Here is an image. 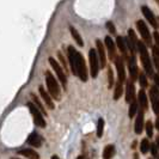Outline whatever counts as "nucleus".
I'll return each mask as SVG.
<instances>
[{
  "label": "nucleus",
  "mask_w": 159,
  "mask_h": 159,
  "mask_svg": "<svg viewBox=\"0 0 159 159\" xmlns=\"http://www.w3.org/2000/svg\"><path fill=\"white\" fill-rule=\"evenodd\" d=\"M106 29L109 30V32H110L111 35H115L116 34V28L111 22H108V23H106Z\"/></svg>",
  "instance_id": "obj_34"
},
{
  "label": "nucleus",
  "mask_w": 159,
  "mask_h": 159,
  "mask_svg": "<svg viewBox=\"0 0 159 159\" xmlns=\"http://www.w3.org/2000/svg\"><path fill=\"white\" fill-rule=\"evenodd\" d=\"M128 70H129V74H131V79L133 81L136 80V78H139V68L136 65L135 55H132L131 58H128Z\"/></svg>",
  "instance_id": "obj_10"
},
{
  "label": "nucleus",
  "mask_w": 159,
  "mask_h": 159,
  "mask_svg": "<svg viewBox=\"0 0 159 159\" xmlns=\"http://www.w3.org/2000/svg\"><path fill=\"white\" fill-rule=\"evenodd\" d=\"M158 22H159V18H158Z\"/></svg>",
  "instance_id": "obj_45"
},
{
  "label": "nucleus",
  "mask_w": 159,
  "mask_h": 159,
  "mask_svg": "<svg viewBox=\"0 0 159 159\" xmlns=\"http://www.w3.org/2000/svg\"><path fill=\"white\" fill-rule=\"evenodd\" d=\"M150 98L152 102L153 111L159 115V88L157 86H152L150 88Z\"/></svg>",
  "instance_id": "obj_9"
},
{
  "label": "nucleus",
  "mask_w": 159,
  "mask_h": 159,
  "mask_svg": "<svg viewBox=\"0 0 159 159\" xmlns=\"http://www.w3.org/2000/svg\"><path fill=\"white\" fill-rule=\"evenodd\" d=\"M75 54L77 50L74 49V47L70 45L68 47V62H70V66H71V71L74 75H78L77 73V58H75Z\"/></svg>",
  "instance_id": "obj_13"
},
{
  "label": "nucleus",
  "mask_w": 159,
  "mask_h": 159,
  "mask_svg": "<svg viewBox=\"0 0 159 159\" xmlns=\"http://www.w3.org/2000/svg\"><path fill=\"white\" fill-rule=\"evenodd\" d=\"M152 56H153V63L159 72V48L157 45H152Z\"/></svg>",
  "instance_id": "obj_25"
},
{
  "label": "nucleus",
  "mask_w": 159,
  "mask_h": 159,
  "mask_svg": "<svg viewBox=\"0 0 159 159\" xmlns=\"http://www.w3.org/2000/svg\"><path fill=\"white\" fill-rule=\"evenodd\" d=\"M142 128H144V109L139 110L138 113V117L135 120V133L141 134Z\"/></svg>",
  "instance_id": "obj_18"
},
{
  "label": "nucleus",
  "mask_w": 159,
  "mask_h": 159,
  "mask_svg": "<svg viewBox=\"0 0 159 159\" xmlns=\"http://www.w3.org/2000/svg\"><path fill=\"white\" fill-rule=\"evenodd\" d=\"M136 113H139V111H138V102H136V99H135V101H133L132 103H131L128 115H129V117H131V118H133V117H134V115H135Z\"/></svg>",
  "instance_id": "obj_28"
},
{
  "label": "nucleus",
  "mask_w": 159,
  "mask_h": 159,
  "mask_svg": "<svg viewBox=\"0 0 159 159\" xmlns=\"http://www.w3.org/2000/svg\"><path fill=\"white\" fill-rule=\"evenodd\" d=\"M158 159H159V157H158Z\"/></svg>",
  "instance_id": "obj_46"
},
{
  "label": "nucleus",
  "mask_w": 159,
  "mask_h": 159,
  "mask_svg": "<svg viewBox=\"0 0 159 159\" xmlns=\"http://www.w3.org/2000/svg\"><path fill=\"white\" fill-rule=\"evenodd\" d=\"M52 159H60V158H59L58 156H53V158H52Z\"/></svg>",
  "instance_id": "obj_41"
},
{
  "label": "nucleus",
  "mask_w": 159,
  "mask_h": 159,
  "mask_svg": "<svg viewBox=\"0 0 159 159\" xmlns=\"http://www.w3.org/2000/svg\"><path fill=\"white\" fill-rule=\"evenodd\" d=\"M48 60H49V63H50L52 68H53L54 71H55V73H56L58 79L60 80L63 90H67V78H66V73L63 72V70L61 68V66L59 65V62L56 61L54 58H49Z\"/></svg>",
  "instance_id": "obj_5"
},
{
  "label": "nucleus",
  "mask_w": 159,
  "mask_h": 159,
  "mask_svg": "<svg viewBox=\"0 0 159 159\" xmlns=\"http://www.w3.org/2000/svg\"><path fill=\"white\" fill-rule=\"evenodd\" d=\"M135 101V85L132 79L127 81V88H126V102L132 103Z\"/></svg>",
  "instance_id": "obj_15"
},
{
  "label": "nucleus",
  "mask_w": 159,
  "mask_h": 159,
  "mask_svg": "<svg viewBox=\"0 0 159 159\" xmlns=\"http://www.w3.org/2000/svg\"><path fill=\"white\" fill-rule=\"evenodd\" d=\"M136 28H138L145 44L146 45H152V36H151V32L147 25H146V23L144 20H138L136 22Z\"/></svg>",
  "instance_id": "obj_8"
},
{
  "label": "nucleus",
  "mask_w": 159,
  "mask_h": 159,
  "mask_svg": "<svg viewBox=\"0 0 159 159\" xmlns=\"http://www.w3.org/2000/svg\"><path fill=\"white\" fill-rule=\"evenodd\" d=\"M70 31H71V35L73 36V38H74V41L78 43L79 47H84V42H83V38H81V36L80 34L78 32V30L75 29L74 27H70Z\"/></svg>",
  "instance_id": "obj_23"
},
{
  "label": "nucleus",
  "mask_w": 159,
  "mask_h": 159,
  "mask_svg": "<svg viewBox=\"0 0 159 159\" xmlns=\"http://www.w3.org/2000/svg\"><path fill=\"white\" fill-rule=\"evenodd\" d=\"M77 159H84V157H83V156H79V157H78Z\"/></svg>",
  "instance_id": "obj_42"
},
{
  "label": "nucleus",
  "mask_w": 159,
  "mask_h": 159,
  "mask_svg": "<svg viewBox=\"0 0 159 159\" xmlns=\"http://www.w3.org/2000/svg\"><path fill=\"white\" fill-rule=\"evenodd\" d=\"M116 63V70H117V77H118V81L123 83L126 80V71H124V62L123 59L121 56H116L115 61Z\"/></svg>",
  "instance_id": "obj_11"
},
{
  "label": "nucleus",
  "mask_w": 159,
  "mask_h": 159,
  "mask_svg": "<svg viewBox=\"0 0 159 159\" xmlns=\"http://www.w3.org/2000/svg\"><path fill=\"white\" fill-rule=\"evenodd\" d=\"M103 131H104V120H103V118H99L97 122V136L98 138H102Z\"/></svg>",
  "instance_id": "obj_30"
},
{
  "label": "nucleus",
  "mask_w": 159,
  "mask_h": 159,
  "mask_svg": "<svg viewBox=\"0 0 159 159\" xmlns=\"http://www.w3.org/2000/svg\"><path fill=\"white\" fill-rule=\"evenodd\" d=\"M157 1H158V2H159V0H157Z\"/></svg>",
  "instance_id": "obj_44"
},
{
  "label": "nucleus",
  "mask_w": 159,
  "mask_h": 159,
  "mask_svg": "<svg viewBox=\"0 0 159 159\" xmlns=\"http://www.w3.org/2000/svg\"><path fill=\"white\" fill-rule=\"evenodd\" d=\"M138 99H139V104L141 105V109L146 110L147 106H148V102H147V96L144 91V88L139 91V95H138Z\"/></svg>",
  "instance_id": "obj_22"
},
{
  "label": "nucleus",
  "mask_w": 159,
  "mask_h": 159,
  "mask_svg": "<svg viewBox=\"0 0 159 159\" xmlns=\"http://www.w3.org/2000/svg\"><path fill=\"white\" fill-rule=\"evenodd\" d=\"M108 79H109V84H108V86H109V88H113V86H114V74H113V70L109 67L108 68Z\"/></svg>",
  "instance_id": "obj_32"
},
{
  "label": "nucleus",
  "mask_w": 159,
  "mask_h": 159,
  "mask_svg": "<svg viewBox=\"0 0 159 159\" xmlns=\"http://www.w3.org/2000/svg\"><path fill=\"white\" fill-rule=\"evenodd\" d=\"M104 42H105L106 50H108V54H109V59H110L111 61H115L116 56H117L115 54V42L111 40L110 36H105Z\"/></svg>",
  "instance_id": "obj_16"
},
{
  "label": "nucleus",
  "mask_w": 159,
  "mask_h": 159,
  "mask_svg": "<svg viewBox=\"0 0 159 159\" xmlns=\"http://www.w3.org/2000/svg\"><path fill=\"white\" fill-rule=\"evenodd\" d=\"M38 90H40V95H41L42 99L44 101V103L47 104V106H48L49 109H52V110H53L54 108H55V105H54V103H53L52 96H50V95H48V92L44 90L43 86H40V88H38Z\"/></svg>",
  "instance_id": "obj_17"
},
{
  "label": "nucleus",
  "mask_w": 159,
  "mask_h": 159,
  "mask_svg": "<svg viewBox=\"0 0 159 159\" xmlns=\"http://www.w3.org/2000/svg\"><path fill=\"white\" fill-rule=\"evenodd\" d=\"M116 44H117L120 52L123 54L124 58H126V56H127V42H126L124 37H122V36H117V37H116Z\"/></svg>",
  "instance_id": "obj_21"
},
{
  "label": "nucleus",
  "mask_w": 159,
  "mask_h": 159,
  "mask_svg": "<svg viewBox=\"0 0 159 159\" xmlns=\"http://www.w3.org/2000/svg\"><path fill=\"white\" fill-rule=\"evenodd\" d=\"M124 40H126V42H127V47H128L129 52L132 53V55H135L136 52H139V50H138L139 40H138V37H136V35H135V32H134L133 29H129V30H128V37H124Z\"/></svg>",
  "instance_id": "obj_7"
},
{
  "label": "nucleus",
  "mask_w": 159,
  "mask_h": 159,
  "mask_svg": "<svg viewBox=\"0 0 159 159\" xmlns=\"http://www.w3.org/2000/svg\"><path fill=\"white\" fill-rule=\"evenodd\" d=\"M31 98H32V101H34V103H35V105L41 110V113L43 114V115H47V111L44 110V108H43V105H42V103L40 102V99H38V97L36 96L35 93H31Z\"/></svg>",
  "instance_id": "obj_27"
},
{
  "label": "nucleus",
  "mask_w": 159,
  "mask_h": 159,
  "mask_svg": "<svg viewBox=\"0 0 159 159\" xmlns=\"http://www.w3.org/2000/svg\"><path fill=\"white\" fill-rule=\"evenodd\" d=\"M153 79H154V83H156V86L159 88V73H156L153 75Z\"/></svg>",
  "instance_id": "obj_38"
},
{
  "label": "nucleus",
  "mask_w": 159,
  "mask_h": 159,
  "mask_svg": "<svg viewBox=\"0 0 159 159\" xmlns=\"http://www.w3.org/2000/svg\"><path fill=\"white\" fill-rule=\"evenodd\" d=\"M123 93V86H122V83L121 81H117L115 85V91H114V99L117 101L120 99V97L122 96Z\"/></svg>",
  "instance_id": "obj_26"
},
{
  "label": "nucleus",
  "mask_w": 159,
  "mask_h": 159,
  "mask_svg": "<svg viewBox=\"0 0 159 159\" xmlns=\"http://www.w3.org/2000/svg\"><path fill=\"white\" fill-rule=\"evenodd\" d=\"M88 60H90V73L92 78H97L99 67H101V61L98 56L97 49H90L88 52Z\"/></svg>",
  "instance_id": "obj_3"
},
{
  "label": "nucleus",
  "mask_w": 159,
  "mask_h": 159,
  "mask_svg": "<svg viewBox=\"0 0 159 159\" xmlns=\"http://www.w3.org/2000/svg\"><path fill=\"white\" fill-rule=\"evenodd\" d=\"M28 144L34 147H40L42 145V138L37 133H31L28 138Z\"/></svg>",
  "instance_id": "obj_19"
},
{
  "label": "nucleus",
  "mask_w": 159,
  "mask_h": 159,
  "mask_svg": "<svg viewBox=\"0 0 159 159\" xmlns=\"http://www.w3.org/2000/svg\"><path fill=\"white\" fill-rule=\"evenodd\" d=\"M156 128H157V129L159 131V117L157 118V120H156Z\"/></svg>",
  "instance_id": "obj_39"
},
{
  "label": "nucleus",
  "mask_w": 159,
  "mask_h": 159,
  "mask_svg": "<svg viewBox=\"0 0 159 159\" xmlns=\"http://www.w3.org/2000/svg\"><path fill=\"white\" fill-rule=\"evenodd\" d=\"M141 12H142V15L145 16V18L147 19V22H148L154 29H157V28L159 27V24L157 23V18L153 15V12L150 10V7H147V6H141Z\"/></svg>",
  "instance_id": "obj_12"
},
{
  "label": "nucleus",
  "mask_w": 159,
  "mask_h": 159,
  "mask_svg": "<svg viewBox=\"0 0 159 159\" xmlns=\"http://www.w3.org/2000/svg\"><path fill=\"white\" fill-rule=\"evenodd\" d=\"M27 105L28 108H29V110H30L32 117H34V121H35L36 126H38V127H41V128H44V127H45V121H44L43 114L41 113V110H40L32 102H28Z\"/></svg>",
  "instance_id": "obj_6"
},
{
  "label": "nucleus",
  "mask_w": 159,
  "mask_h": 159,
  "mask_svg": "<svg viewBox=\"0 0 159 159\" xmlns=\"http://www.w3.org/2000/svg\"><path fill=\"white\" fill-rule=\"evenodd\" d=\"M148 150H151V146H150V142H148V139H144L140 144V151H141V153H147Z\"/></svg>",
  "instance_id": "obj_29"
},
{
  "label": "nucleus",
  "mask_w": 159,
  "mask_h": 159,
  "mask_svg": "<svg viewBox=\"0 0 159 159\" xmlns=\"http://www.w3.org/2000/svg\"><path fill=\"white\" fill-rule=\"evenodd\" d=\"M18 154L24 156L28 159H40V154L34 150H29V148H23V150L17 151Z\"/></svg>",
  "instance_id": "obj_20"
},
{
  "label": "nucleus",
  "mask_w": 159,
  "mask_h": 159,
  "mask_svg": "<svg viewBox=\"0 0 159 159\" xmlns=\"http://www.w3.org/2000/svg\"><path fill=\"white\" fill-rule=\"evenodd\" d=\"M138 50H139V54H140V60H141V63L142 66H144L145 73L148 77L153 78L154 73H153V70H152V61H151L150 55H148V52H147V45L145 44L144 41H139Z\"/></svg>",
  "instance_id": "obj_1"
},
{
  "label": "nucleus",
  "mask_w": 159,
  "mask_h": 159,
  "mask_svg": "<svg viewBox=\"0 0 159 159\" xmlns=\"http://www.w3.org/2000/svg\"><path fill=\"white\" fill-rule=\"evenodd\" d=\"M45 84H47V88H48L49 95L55 101H60L61 99V88H60L59 83L56 81V79L54 78V75L52 74V72H45Z\"/></svg>",
  "instance_id": "obj_2"
},
{
  "label": "nucleus",
  "mask_w": 159,
  "mask_h": 159,
  "mask_svg": "<svg viewBox=\"0 0 159 159\" xmlns=\"http://www.w3.org/2000/svg\"><path fill=\"white\" fill-rule=\"evenodd\" d=\"M12 159H17V158H12Z\"/></svg>",
  "instance_id": "obj_43"
},
{
  "label": "nucleus",
  "mask_w": 159,
  "mask_h": 159,
  "mask_svg": "<svg viewBox=\"0 0 159 159\" xmlns=\"http://www.w3.org/2000/svg\"><path fill=\"white\" fill-rule=\"evenodd\" d=\"M139 83H140V86H141L142 88H147L148 81H147V77H146L145 73H140V74H139Z\"/></svg>",
  "instance_id": "obj_31"
},
{
  "label": "nucleus",
  "mask_w": 159,
  "mask_h": 159,
  "mask_svg": "<svg viewBox=\"0 0 159 159\" xmlns=\"http://www.w3.org/2000/svg\"><path fill=\"white\" fill-rule=\"evenodd\" d=\"M153 37H154V41H156V45L159 48V32L158 31H154V32H153Z\"/></svg>",
  "instance_id": "obj_37"
},
{
  "label": "nucleus",
  "mask_w": 159,
  "mask_h": 159,
  "mask_svg": "<svg viewBox=\"0 0 159 159\" xmlns=\"http://www.w3.org/2000/svg\"><path fill=\"white\" fill-rule=\"evenodd\" d=\"M115 154V146L114 145H108L103 151V159H111Z\"/></svg>",
  "instance_id": "obj_24"
},
{
  "label": "nucleus",
  "mask_w": 159,
  "mask_h": 159,
  "mask_svg": "<svg viewBox=\"0 0 159 159\" xmlns=\"http://www.w3.org/2000/svg\"><path fill=\"white\" fill-rule=\"evenodd\" d=\"M96 48H97V53L99 56V61H101V67L104 68L106 63V55H105V48L103 45V42L101 40H96Z\"/></svg>",
  "instance_id": "obj_14"
},
{
  "label": "nucleus",
  "mask_w": 159,
  "mask_h": 159,
  "mask_svg": "<svg viewBox=\"0 0 159 159\" xmlns=\"http://www.w3.org/2000/svg\"><path fill=\"white\" fill-rule=\"evenodd\" d=\"M151 153H152L153 157H157L158 156V146L157 145H154V144L151 145Z\"/></svg>",
  "instance_id": "obj_36"
},
{
  "label": "nucleus",
  "mask_w": 159,
  "mask_h": 159,
  "mask_svg": "<svg viewBox=\"0 0 159 159\" xmlns=\"http://www.w3.org/2000/svg\"><path fill=\"white\" fill-rule=\"evenodd\" d=\"M157 146H158V148H159V136L157 138Z\"/></svg>",
  "instance_id": "obj_40"
},
{
  "label": "nucleus",
  "mask_w": 159,
  "mask_h": 159,
  "mask_svg": "<svg viewBox=\"0 0 159 159\" xmlns=\"http://www.w3.org/2000/svg\"><path fill=\"white\" fill-rule=\"evenodd\" d=\"M75 58H77V73H78V77L81 81L86 83L88 79V72L86 68V63L84 60V56L81 55V53L77 52L75 54Z\"/></svg>",
  "instance_id": "obj_4"
},
{
  "label": "nucleus",
  "mask_w": 159,
  "mask_h": 159,
  "mask_svg": "<svg viewBox=\"0 0 159 159\" xmlns=\"http://www.w3.org/2000/svg\"><path fill=\"white\" fill-rule=\"evenodd\" d=\"M58 58H59V60H60V62L62 63V66H63V68L67 71V62H66V60H65V58H63V55H62L61 52H58Z\"/></svg>",
  "instance_id": "obj_35"
},
{
  "label": "nucleus",
  "mask_w": 159,
  "mask_h": 159,
  "mask_svg": "<svg viewBox=\"0 0 159 159\" xmlns=\"http://www.w3.org/2000/svg\"><path fill=\"white\" fill-rule=\"evenodd\" d=\"M146 133H147V136L148 138H152L153 136V124L151 121H147L146 122Z\"/></svg>",
  "instance_id": "obj_33"
}]
</instances>
